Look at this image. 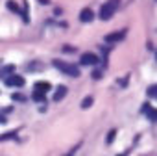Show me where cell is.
<instances>
[{
	"label": "cell",
	"instance_id": "1",
	"mask_svg": "<svg viewBox=\"0 0 157 156\" xmlns=\"http://www.w3.org/2000/svg\"><path fill=\"white\" fill-rule=\"evenodd\" d=\"M54 67H56V69H59L61 72H65V74L72 76V78L80 76V69H78L76 65H72V63H67V61H61V60H54Z\"/></svg>",
	"mask_w": 157,
	"mask_h": 156
},
{
	"label": "cell",
	"instance_id": "2",
	"mask_svg": "<svg viewBox=\"0 0 157 156\" xmlns=\"http://www.w3.org/2000/svg\"><path fill=\"white\" fill-rule=\"evenodd\" d=\"M118 2H120V0H107V2L102 6V10H100V19H102V21L111 19V17L115 15L117 8H118Z\"/></svg>",
	"mask_w": 157,
	"mask_h": 156
},
{
	"label": "cell",
	"instance_id": "3",
	"mask_svg": "<svg viewBox=\"0 0 157 156\" xmlns=\"http://www.w3.org/2000/svg\"><path fill=\"white\" fill-rule=\"evenodd\" d=\"M6 86H10V88H22L24 86V78L19 76V74H10L6 78Z\"/></svg>",
	"mask_w": 157,
	"mask_h": 156
},
{
	"label": "cell",
	"instance_id": "4",
	"mask_svg": "<svg viewBox=\"0 0 157 156\" xmlns=\"http://www.w3.org/2000/svg\"><path fill=\"white\" fill-rule=\"evenodd\" d=\"M80 61H82L83 65H96V63H98V56L93 54V52H85V54H82Z\"/></svg>",
	"mask_w": 157,
	"mask_h": 156
},
{
	"label": "cell",
	"instance_id": "5",
	"mask_svg": "<svg viewBox=\"0 0 157 156\" xmlns=\"http://www.w3.org/2000/svg\"><path fill=\"white\" fill-rule=\"evenodd\" d=\"M124 37H126V30H118L115 34H107L105 35V41L107 43H115V41H122Z\"/></svg>",
	"mask_w": 157,
	"mask_h": 156
},
{
	"label": "cell",
	"instance_id": "6",
	"mask_svg": "<svg viewBox=\"0 0 157 156\" xmlns=\"http://www.w3.org/2000/svg\"><path fill=\"white\" fill-rule=\"evenodd\" d=\"M46 91H50V84H48V82H37V84L33 86V93L44 95Z\"/></svg>",
	"mask_w": 157,
	"mask_h": 156
},
{
	"label": "cell",
	"instance_id": "7",
	"mask_svg": "<svg viewBox=\"0 0 157 156\" xmlns=\"http://www.w3.org/2000/svg\"><path fill=\"white\" fill-rule=\"evenodd\" d=\"M65 95H67V88H65V86H59V88L56 89V93H54V101L57 102V101H61Z\"/></svg>",
	"mask_w": 157,
	"mask_h": 156
},
{
	"label": "cell",
	"instance_id": "8",
	"mask_svg": "<svg viewBox=\"0 0 157 156\" xmlns=\"http://www.w3.org/2000/svg\"><path fill=\"white\" fill-rule=\"evenodd\" d=\"M93 17H94V13H93L91 10H83V11L80 13V19H82L83 23H89V21H93Z\"/></svg>",
	"mask_w": 157,
	"mask_h": 156
},
{
	"label": "cell",
	"instance_id": "9",
	"mask_svg": "<svg viewBox=\"0 0 157 156\" xmlns=\"http://www.w3.org/2000/svg\"><path fill=\"white\" fill-rule=\"evenodd\" d=\"M10 72H13V65H10V67H4V69H0V78H4V74H10Z\"/></svg>",
	"mask_w": 157,
	"mask_h": 156
},
{
	"label": "cell",
	"instance_id": "10",
	"mask_svg": "<svg viewBox=\"0 0 157 156\" xmlns=\"http://www.w3.org/2000/svg\"><path fill=\"white\" fill-rule=\"evenodd\" d=\"M8 8H10V10H11V11H17V13H19V11H21V10H19V8H17V4H15V2H13V0H11V2H8Z\"/></svg>",
	"mask_w": 157,
	"mask_h": 156
},
{
	"label": "cell",
	"instance_id": "11",
	"mask_svg": "<svg viewBox=\"0 0 157 156\" xmlns=\"http://www.w3.org/2000/svg\"><path fill=\"white\" fill-rule=\"evenodd\" d=\"M148 95H150V97H155V95H157V86L148 88Z\"/></svg>",
	"mask_w": 157,
	"mask_h": 156
},
{
	"label": "cell",
	"instance_id": "12",
	"mask_svg": "<svg viewBox=\"0 0 157 156\" xmlns=\"http://www.w3.org/2000/svg\"><path fill=\"white\" fill-rule=\"evenodd\" d=\"M91 102H93V99H91V97H87V99L83 101V104H82V106H83V108H89V106H91Z\"/></svg>",
	"mask_w": 157,
	"mask_h": 156
},
{
	"label": "cell",
	"instance_id": "13",
	"mask_svg": "<svg viewBox=\"0 0 157 156\" xmlns=\"http://www.w3.org/2000/svg\"><path fill=\"white\" fill-rule=\"evenodd\" d=\"M13 99H15V101H24V97H22V95H19V93H15V95H13Z\"/></svg>",
	"mask_w": 157,
	"mask_h": 156
},
{
	"label": "cell",
	"instance_id": "14",
	"mask_svg": "<svg viewBox=\"0 0 157 156\" xmlns=\"http://www.w3.org/2000/svg\"><path fill=\"white\" fill-rule=\"evenodd\" d=\"M113 136H115V132H111V134L107 136V143H111V141H113Z\"/></svg>",
	"mask_w": 157,
	"mask_h": 156
},
{
	"label": "cell",
	"instance_id": "15",
	"mask_svg": "<svg viewBox=\"0 0 157 156\" xmlns=\"http://www.w3.org/2000/svg\"><path fill=\"white\" fill-rule=\"evenodd\" d=\"M74 152H76V149H72V150H70V152H67L65 156H74Z\"/></svg>",
	"mask_w": 157,
	"mask_h": 156
},
{
	"label": "cell",
	"instance_id": "16",
	"mask_svg": "<svg viewBox=\"0 0 157 156\" xmlns=\"http://www.w3.org/2000/svg\"><path fill=\"white\" fill-rule=\"evenodd\" d=\"M0 123H6V117L4 115H0Z\"/></svg>",
	"mask_w": 157,
	"mask_h": 156
}]
</instances>
